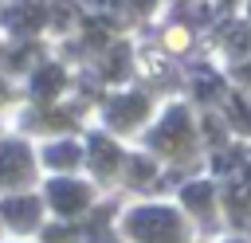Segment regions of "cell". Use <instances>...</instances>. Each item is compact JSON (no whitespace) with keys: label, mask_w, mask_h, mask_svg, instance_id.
<instances>
[{"label":"cell","mask_w":251,"mask_h":243,"mask_svg":"<svg viewBox=\"0 0 251 243\" xmlns=\"http://www.w3.org/2000/svg\"><path fill=\"white\" fill-rule=\"evenodd\" d=\"M55 86H59V71H43V74H39V82H35V90H39V94H43V90H55Z\"/></svg>","instance_id":"cell-2"},{"label":"cell","mask_w":251,"mask_h":243,"mask_svg":"<svg viewBox=\"0 0 251 243\" xmlns=\"http://www.w3.org/2000/svg\"><path fill=\"white\" fill-rule=\"evenodd\" d=\"M133 4H141V8H145V4H153V0H133Z\"/></svg>","instance_id":"cell-4"},{"label":"cell","mask_w":251,"mask_h":243,"mask_svg":"<svg viewBox=\"0 0 251 243\" xmlns=\"http://www.w3.org/2000/svg\"><path fill=\"white\" fill-rule=\"evenodd\" d=\"M243 74H247V78H251V67H247V71H243Z\"/></svg>","instance_id":"cell-5"},{"label":"cell","mask_w":251,"mask_h":243,"mask_svg":"<svg viewBox=\"0 0 251 243\" xmlns=\"http://www.w3.org/2000/svg\"><path fill=\"white\" fill-rule=\"evenodd\" d=\"M231 43H235V47H247V43H251V31H247V27H231Z\"/></svg>","instance_id":"cell-3"},{"label":"cell","mask_w":251,"mask_h":243,"mask_svg":"<svg viewBox=\"0 0 251 243\" xmlns=\"http://www.w3.org/2000/svg\"><path fill=\"white\" fill-rule=\"evenodd\" d=\"M39 20V8H20V12H8V24L20 31V27H31Z\"/></svg>","instance_id":"cell-1"}]
</instances>
